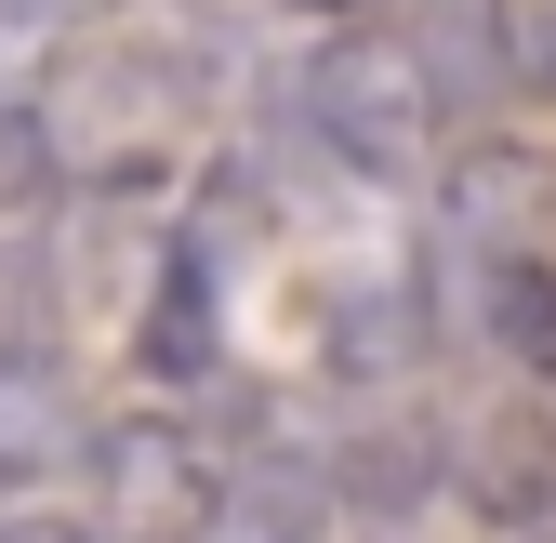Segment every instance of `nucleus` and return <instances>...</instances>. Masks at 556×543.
I'll list each match as a JSON object with an SVG mask.
<instances>
[{
	"label": "nucleus",
	"instance_id": "6",
	"mask_svg": "<svg viewBox=\"0 0 556 543\" xmlns=\"http://www.w3.org/2000/svg\"><path fill=\"white\" fill-rule=\"evenodd\" d=\"M438 504H464L491 543L530 530V517H556V397H491V412H464Z\"/></svg>",
	"mask_w": 556,
	"mask_h": 543
},
{
	"label": "nucleus",
	"instance_id": "3",
	"mask_svg": "<svg viewBox=\"0 0 556 543\" xmlns=\"http://www.w3.org/2000/svg\"><path fill=\"white\" fill-rule=\"evenodd\" d=\"M80 530L93 543H213L226 530V451L186 397H147L80 438Z\"/></svg>",
	"mask_w": 556,
	"mask_h": 543
},
{
	"label": "nucleus",
	"instance_id": "2",
	"mask_svg": "<svg viewBox=\"0 0 556 543\" xmlns=\"http://www.w3.org/2000/svg\"><path fill=\"white\" fill-rule=\"evenodd\" d=\"M27 106H40V147H53V173H66V186H106V199H147V186H173V160H186V119H199L186 66H173V53H132V40L66 53Z\"/></svg>",
	"mask_w": 556,
	"mask_h": 543
},
{
	"label": "nucleus",
	"instance_id": "8",
	"mask_svg": "<svg viewBox=\"0 0 556 543\" xmlns=\"http://www.w3.org/2000/svg\"><path fill=\"white\" fill-rule=\"evenodd\" d=\"M464 345L517 397H556V252H464Z\"/></svg>",
	"mask_w": 556,
	"mask_h": 543
},
{
	"label": "nucleus",
	"instance_id": "17",
	"mask_svg": "<svg viewBox=\"0 0 556 543\" xmlns=\"http://www.w3.org/2000/svg\"><path fill=\"white\" fill-rule=\"evenodd\" d=\"M66 14H106V0H66Z\"/></svg>",
	"mask_w": 556,
	"mask_h": 543
},
{
	"label": "nucleus",
	"instance_id": "7",
	"mask_svg": "<svg viewBox=\"0 0 556 543\" xmlns=\"http://www.w3.org/2000/svg\"><path fill=\"white\" fill-rule=\"evenodd\" d=\"M213 358H226V252L199 226H173L147 265V305H132V371L186 397V384H213Z\"/></svg>",
	"mask_w": 556,
	"mask_h": 543
},
{
	"label": "nucleus",
	"instance_id": "16",
	"mask_svg": "<svg viewBox=\"0 0 556 543\" xmlns=\"http://www.w3.org/2000/svg\"><path fill=\"white\" fill-rule=\"evenodd\" d=\"M504 543H556V517H530V530H504Z\"/></svg>",
	"mask_w": 556,
	"mask_h": 543
},
{
	"label": "nucleus",
	"instance_id": "10",
	"mask_svg": "<svg viewBox=\"0 0 556 543\" xmlns=\"http://www.w3.org/2000/svg\"><path fill=\"white\" fill-rule=\"evenodd\" d=\"M226 451V438H213ZM344 517H331V464H318V438H292V425H252L239 451H226V530L213 543H331Z\"/></svg>",
	"mask_w": 556,
	"mask_h": 543
},
{
	"label": "nucleus",
	"instance_id": "14",
	"mask_svg": "<svg viewBox=\"0 0 556 543\" xmlns=\"http://www.w3.org/2000/svg\"><path fill=\"white\" fill-rule=\"evenodd\" d=\"M305 14H331V27H358V14H384V0H305Z\"/></svg>",
	"mask_w": 556,
	"mask_h": 543
},
{
	"label": "nucleus",
	"instance_id": "5",
	"mask_svg": "<svg viewBox=\"0 0 556 543\" xmlns=\"http://www.w3.org/2000/svg\"><path fill=\"white\" fill-rule=\"evenodd\" d=\"M425 173H438V239H464V252H543L556 239V160L530 132H464Z\"/></svg>",
	"mask_w": 556,
	"mask_h": 543
},
{
	"label": "nucleus",
	"instance_id": "4",
	"mask_svg": "<svg viewBox=\"0 0 556 543\" xmlns=\"http://www.w3.org/2000/svg\"><path fill=\"white\" fill-rule=\"evenodd\" d=\"M331 464V517H358V530H410L438 491H451V425L425 412V397H371V412H344L318 438Z\"/></svg>",
	"mask_w": 556,
	"mask_h": 543
},
{
	"label": "nucleus",
	"instance_id": "15",
	"mask_svg": "<svg viewBox=\"0 0 556 543\" xmlns=\"http://www.w3.org/2000/svg\"><path fill=\"white\" fill-rule=\"evenodd\" d=\"M530 27H543V53H556V0H530Z\"/></svg>",
	"mask_w": 556,
	"mask_h": 543
},
{
	"label": "nucleus",
	"instance_id": "9",
	"mask_svg": "<svg viewBox=\"0 0 556 543\" xmlns=\"http://www.w3.org/2000/svg\"><path fill=\"white\" fill-rule=\"evenodd\" d=\"M80 438H93L80 371H66L53 345H0V504L80 478Z\"/></svg>",
	"mask_w": 556,
	"mask_h": 543
},
{
	"label": "nucleus",
	"instance_id": "1",
	"mask_svg": "<svg viewBox=\"0 0 556 543\" xmlns=\"http://www.w3.org/2000/svg\"><path fill=\"white\" fill-rule=\"evenodd\" d=\"M278 106H292V147L318 173H344V186H410V173L438 160V132H451L438 53L410 40V27H384V14L305 40L292 80H278Z\"/></svg>",
	"mask_w": 556,
	"mask_h": 543
},
{
	"label": "nucleus",
	"instance_id": "11",
	"mask_svg": "<svg viewBox=\"0 0 556 543\" xmlns=\"http://www.w3.org/2000/svg\"><path fill=\"white\" fill-rule=\"evenodd\" d=\"M331 371H358V384H384V371H410V358H425V279H410V265H397V279H384V265H358V279H344L331 292Z\"/></svg>",
	"mask_w": 556,
	"mask_h": 543
},
{
	"label": "nucleus",
	"instance_id": "12",
	"mask_svg": "<svg viewBox=\"0 0 556 543\" xmlns=\"http://www.w3.org/2000/svg\"><path fill=\"white\" fill-rule=\"evenodd\" d=\"M53 186V147H40V106L27 93H0V226L27 213V199Z\"/></svg>",
	"mask_w": 556,
	"mask_h": 543
},
{
	"label": "nucleus",
	"instance_id": "13",
	"mask_svg": "<svg viewBox=\"0 0 556 543\" xmlns=\"http://www.w3.org/2000/svg\"><path fill=\"white\" fill-rule=\"evenodd\" d=\"M0 543H93L80 517H40V504H0Z\"/></svg>",
	"mask_w": 556,
	"mask_h": 543
},
{
	"label": "nucleus",
	"instance_id": "18",
	"mask_svg": "<svg viewBox=\"0 0 556 543\" xmlns=\"http://www.w3.org/2000/svg\"><path fill=\"white\" fill-rule=\"evenodd\" d=\"M371 543H410V530H371Z\"/></svg>",
	"mask_w": 556,
	"mask_h": 543
}]
</instances>
